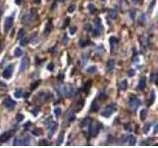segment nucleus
Listing matches in <instances>:
<instances>
[{"label":"nucleus","instance_id":"obj_20","mask_svg":"<svg viewBox=\"0 0 158 148\" xmlns=\"http://www.w3.org/2000/svg\"><path fill=\"white\" fill-rule=\"evenodd\" d=\"M75 120V114L73 112H70L68 113V114H67L66 117V121H67V124H70L72 123V121Z\"/></svg>","mask_w":158,"mask_h":148},{"label":"nucleus","instance_id":"obj_40","mask_svg":"<svg viewBox=\"0 0 158 148\" xmlns=\"http://www.w3.org/2000/svg\"><path fill=\"white\" fill-rule=\"evenodd\" d=\"M51 22L50 21L47 24V28H46V33H50L51 32Z\"/></svg>","mask_w":158,"mask_h":148},{"label":"nucleus","instance_id":"obj_42","mask_svg":"<svg viewBox=\"0 0 158 148\" xmlns=\"http://www.w3.org/2000/svg\"><path fill=\"white\" fill-rule=\"evenodd\" d=\"M21 40V42H20V44L21 46H26V44H27V39H24V38H22V39H20Z\"/></svg>","mask_w":158,"mask_h":148},{"label":"nucleus","instance_id":"obj_11","mask_svg":"<svg viewBox=\"0 0 158 148\" xmlns=\"http://www.w3.org/2000/svg\"><path fill=\"white\" fill-rule=\"evenodd\" d=\"M13 17L12 16H9V17H7L6 19H5V22H4V32L5 33H8L11 28H12V26H13Z\"/></svg>","mask_w":158,"mask_h":148},{"label":"nucleus","instance_id":"obj_32","mask_svg":"<svg viewBox=\"0 0 158 148\" xmlns=\"http://www.w3.org/2000/svg\"><path fill=\"white\" fill-rule=\"evenodd\" d=\"M54 114H55L56 117H61V108H55L54 109Z\"/></svg>","mask_w":158,"mask_h":148},{"label":"nucleus","instance_id":"obj_38","mask_svg":"<svg viewBox=\"0 0 158 148\" xmlns=\"http://www.w3.org/2000/svg\"><path fill=\"white\" fill-rule=\"evenodd\" d=\"M74 10H75V5H74V4L69 5L68 9H67V11H68V13H72V12H74Z\"/></svg>","mask_w":158,"mask_h":148},{"label":"nucleus","instance_id":"obj_48","mask_svg":"<svg viewBox=\"0 0 158 148\" xmlns=\"http://www.w3.org/2000/svg\"><path fill=\"white\" fill-rule=\"evenodd\" d=\"M127 138H129V135H123V143H127Z\"/></svg>","mask_w":158,"mask_h":148},{"label":"nucleus","instance_id":"obj_49","mask_svg":"<svg viewBox=\"0 0 158 148\" xmlns=\"http://www.w3.org/2000/svg\"><path fill=\"white\" fill-rule=\"evenodd\" d=\"M134 74H135V71H134L133 69H130V71H129V76H130V77H133V76L134 75Z\"/></svg>","mask_w":158,"mask_h":148},{"label":"nucleus","instance_id":"obj_47","mask_svg":"<svg viewBox=\"0 0 158 148\" xmlns=\"http://www.w3.org/2000/svg\"><path fill=\"white\" fill-rule=\"evenodd\" d=\"M41 83V81H37V82L35 83V84H33V85H31V89H32V90H34V89H35L37 86H38V85H39Z\"/></svg>","mask_w":158,"mask_h":148},{"label":"nucleus","instance_id":"obj_8","mask_svg":"<svg viewBox=\"0 0 158 148\" xmlns=\"http://www.w3.org/2000/svg\"><path fill=\"white\" fill-rule=\"evenodd\" d=\"M50 94L48 93H46V92H41V93H39L37 95L36 97V102L38 104H40V105H42V104L46 103L47 101H48V100L51 99L50 97Z\"/></svg>","mask_w":158,"mask_h":148},{"label":"nucleus","instance_id":"obj_33","mask_svg":"<svg viewBox=\"0 0 158 148\" xmlns=\"http://www.w3.org/2000/svg\"><path fill=\"white\" fill-rule=\"evenodd\" d=\"M88 9L90 10V13H94L96 11V7L94 4H92V3H90V4L88 5Z\"/></svg>","mask_w":158,"mask_h":148},{"label":"nucleus","instance_id":"obj_34","mask_svg":"<svg viewBox=\"0 0 158 148\" xmlns=\"http://www.w3.org/2000/svg\"><path fill=\"white\" fill-rule=\"evenodd\" d=\"M150 127H151V124H150V123L145 124V125H144V129H143L144 133H147V132L149 131V128H150Z\"/></svg>","mask_w":158,"mask_h":148},{"label":"nucleus","instance_id":"obj_12","mask_svg":"<svg viewBox=\"0 0 158 148\" xmlns=\"http://www.w3.org/2000/svg\"><path fill=\"white\" fill-rule=\"evenodd\" d=\"M15 130H9V131H6L4 132L3 134L0 135V143H3V142H6L11 138V136H13Z\"/></svg>","mask_w":158,"mask_h":148},{"label":"nucleus","instance_id":"obj_9","mask_svg":"<svg viewBox=\"0 0 158 148\" xmlns=\"http://www.w3.org/2000/svg\"><path fill=\"white\" fill-rule=\"evenodd\" d=\"M35 20H36V13L34 12V11H31V12H30L29 14H27L23 18L22 22H23V24L29 26V25H31Z\"/></svg>","mask_w":158,"mask_h":148},{"label":"nucleus","instance_id":"obj_5","mask_svg":"<svg viewBox=\"0 0 158 148\" xmlns=\"http://www.w3.org/2000/svg\"><path fill=\"white\" fill-rule=\"evenodd\" d=\"M117 111V104L116 103H112L110 105H108L105 110L101 113V116L104 117H110L113 114Z\"/></svg>","mask_w":158,"mask_h":148},{"label":"nucleus","instance_id":"obj_6","mask_svg":"<svg viewBox=\"0 0 158 148\" xmlns=\"http://www.w3.org/2000/svg\"><path fill=\"white\" fill-rule=\"evenodd\" d=\"M30 141V136L29 135H21L15 138L14 140V145H29Z\"/></svg>","mask_w":158,"mask_h":148},{"label":"nucleus","instance_id":"obj_29","mask_svg":"<svg viewBox=\"0 0 158 148\" xmlns=\"http://www.w3.org/2000/svg\"><path fill=\"white\" fill-rule=\"evenodd\" d=\"M79 44H80V47H85L89 46V44H91V43H90V40H81V42H79Z\"/></svg>","mask_w":158,"mask_h":148},{"label":"nucleus","instance_id":"obj_52","mask_svg":"<svg viewBox=\"0 0 158 148\" xmlns=\"http://www.w3.org/2000/svg\"><path fill=\"white\" fill-rule=\"evenodd\" d=\"M22 2V0H15V3H16L17 5H20Z\"/></svg>","mask_w":158,"mask_h":148},{"label":"nucleus","instance_id":"obj_54","mask_svg":"<svg viewBox=\"0 0 158 148\" xmlns=\"http://www.w3.org/2000/svg\"><path fill=\"white\" fill-rule=\"evenodd\" d=\"M34 2H35L36 4H40V3H41V0H34Z\"/></svg>","mask_w":158,"mask_h":148},{"label":"nucleus","instance_id":"obj_3","mask_svg":"<svg viewBox=\"0 0 158 148\" xmlns=\"http://www.w3.org/2000/svg\"><path fill=\"white\" fill-rule=\"evenodd\" d=\"M44 124H46V127L48 128V135L51 136L54 135V133L55 132L56 130V127H58V123L54 121H52L51 117H48L44 121Z\"/></svg>","mask_w":158,"mask_h":148},{"label":"nucleus","instance_id":"obj_16","mask_svg":"<svg viewBox=\"0 0 158 148\" xmlns=\"http://www.w3.org/2000/svg\"><path fill=\"white\" fill-rule=\"evenodd\" d=\"M115 65H116V61L114 60V59H110V60H108L107 64H106V69L108 72H111L114 70L115 68Z\"/></svg>","mask_w":158,"mask_h":148},{"label":"nucleus","instance_id":"obj_13","mask_svg":"<svg viewBox=\"0 0 158 148\" xmlns=\"http://www.w3.org/2000/svg\"><path fill=\"white\" fill-rule=\"evenodd\" d=\"M3 105H4V107L6 109L8 110H12L15 108V105H16V103H15V101H13L12 99L7 97L4 101H3Z\"/></svg>","mask_w":158,"mask_h":148},{"label":"nucleus","instance_id":"obj_35","mask_svg":"<svg viewBox=\"0 0 158 148\" xmlns=\"http://www.w3.org/2000/svg\"><path fill=\"white\" fill-rule=\"evenodd\" d=\"M24 36H25V31H24V29H21L20 31H19L18 39H22V38H24Z\"/></svg>","mask_w":158,"mask_h":148},{"label":"nucleus","instance_id":"obj_53","mask_svg":"<svg viewBox=\"0 0 158 148\" xmlns=\"http://www.w3.org/2000/svg\"><path fill=\"white\" fill-rule=\"evenodd\" d=\"M66 43H67V38H66V36L64 35V42H62V43L63 44H66Z\"/></svg>","mask_w":158,"mask_h":148},{"label":"nucleus","instance_id":"obj_27","mask_svg":"<svg viewBox=\"0 0 158 148\" xmlns=\"http://www.w3.org/2000/svg\"><path fill=\"white\" fill-rule=\"evenodd\" d=\"M127 88V80L121 81V83H120V89H121V90H126Z\"/></svg>","mask_w":158,"mask_h":148},{"label":"nucleus","instance_id":"obj_14","mask_svg":"<svg viewBox=\"0 0 158 148\" xmlns=\"http://www.w3.org/2000/svg\"><path fill=\"white\" fill-rule=\"evenodd\" d=\"M28 65H29V59H28V57L24 56L22 58L21 63H20V72H23L25 70H27Z\"/></svg>","mask_w":158,"mask_h":148},{"label":"nucleus","instance_id":"obj_37","mask_svg":"<svg viewBox=\"0 0 158 148\" xmlns=\"http://www.w3.org/2000/svg\"><path fill=\"white\" fill-rule=\"evenodd\" d=\"M42 133H43V131L41 130L40 128H36L33 130V134H35V135H40V134H42Z\"/></svg>","mask_w":158,"mask_h":148},{"label":"nucleus","instance_id":"obj_18","mask_svg":"<svg viewBox=\"0 0 158 148\" xmlns=\"http://www.w3.org/2000/svg\"><path fill=\"white\" fill-rule=\"evenodd\" d=\"M145 86H146V78L143 76L140 79V82H138V85H137V89L138 90H143Z\"/></svg>","mask_w":158,"mask_h":148},{"label":"nucleus","instance_id":"obj_7","mask_svg":"<svg viewBox=\"0 0 158 148\" xmlns=\"http://www.w3.org/2000/svg\"><path fill=\"white\" fill-rule=\"evenodd\" d=\"M140 106V101L135 96H130L129 99V107L131 111H137Z\"/></svg>","mask_w":158,"mask_h":148},{"label":"nucleus","instance_id":"obj_51","mask_svg":"<svg viewBox=\"0 0 158 148\" xmlns=\"http://www.w3.org/2000/svg\"><path fill=\"white\" fill-rule=\"evenodd\" d=\"M68 23H69V19H66L64 23H63V26H62V27H63V28H66V27H67V25H68Z\"/></svg>","mask_w":158,"mask_h":148},{"label":"nucleus","instance_id":"obj_45","mask_svg":"<svg viewBox=\"0 0 158 148\" xmlns=\"http://www.w3.org/2000/svg\"><path fill=\"white\" fill-rule=\"evenodd\" d=\"M94 71H96V67H95V66H93V67H90V68L87 69V72L88 73H92Z\"/></svg>","mask_w":158,"mask_h":148},{"label":"nucleus","instance_id":"obj_44","mask_svg":"<svg viewBox=\"0 0 158 148\" xmlns=\"http://www.w3.org/2000/svg\"><path fill=\"white\" fill-rule=\"evenodd\" d=\"M84 29H85V31H91L92 27H91V25H90V24H86Z\"/></svg>","mask_w":158,"mask_h":148},{"label":"nucleus","instance_id":"obj_36","mask_svg":"<svg viewBox=\"0 0 158 148\" xmlns=\"http://www.w3.org/2000/svg\"><path fill=\"white\" fill-rule=\"evenodd\" d=\"M90 86H91V82H88V85H87V83H85L84 86H83V91L84 92H88Z\"/></svg>","mask_w":158,"mask_h":148},{"label":"nucleus","instance_id":"obj_30","mask_svg":"<svg viewBox=\"0 0 158 148\" xmlns=\"http://www.w3.org/2000/svg\"><path fill=\"white\" fill-rule=\"evenodd\" d=\"M145 17H146V16H145V14H144V13L140 15V21H138V23H140V25H141V24H144V23H145V20H146V18H145Z\"/></svg>","mask_w":158,"mask_h":148},{"label":"nucleus","instance_id":"obj_10","mask_svg":"<svg viewBox=\"0 0 158 148\" xmlns=\"http://www.w3.org/2000/svg\"><path fill=\"white\" fill-rule=\"evenodd\" d=\"M13 70H14V66H13L12 64L8 65V66H7V67L4 69V71H3L2 76L4 77L5 79L11 78V76H12V74H13Z\"/></svg>","mask_w":158,"mask_h":148},{"label":"nucleus","instance_id":"obj_21","mask_svg":"<svg viewBox=\"0 0 158 148\" xmlns=\"http://www.w3.org/2000/svg\"><path fill=\"white\" fill-rule=\"evenodd\" d=\"M117 17H118V11L116 9H112L110 12H109V18H111L112 20H115Z\"/></svg>","mask_w":158,"mask_h":148},{"label":"nucleus","instance_id":"obj_43","mask_svg":"<svg viewBox=\"0 0 158 148\" xmlns=\"http://www.w3.org/2000/svg\"><path fill=\"white\" fill-rule=\"evenodd\" d=\"M125 129H126V130H127V131H131V130H133V128H131V124H126L125 125Z\"/></svg>","mask_w":158,"mask_h":148},{"label":"nucleus","instance_id":"obj_1","mask_svg":"<svg viewBox=\"0 0 158 148\" xmlns=\"http://www.w3.org/2000/svg\"><path fill=\"white\" fill-rule=\"evenodd\" d=\"M56 91L58 92L59 95L65 96L67 98L74 97L77 93L76 89L70 84H65V85L61 84V85H59V86H56Z\"/></svg>","mask_w":158,"mask_h":148},{"label":"nucleus","instance_id":"obj_15","mask_svg":"<svg viewBox=\"0 0 158 148\" xmlns=\"http://www.w3.org/2000/svg\"><path fill=\"white\" fill-rule=\"evenodd\" d=\"M109 42H110L111 50H112L113 53H114V51L117 50V47H118V40H117L116 37H111V38L109 39Z\"/></svg>","mask_w":158,"mask_h":148},{"label":"nucleus","instance_id":"obj_17","mask_svg":"<svg viewBox=\"0 0 158 148\" xmlns=\"http://www.w3.org/2000/svg\"><path fill=\"white\" fill-rule=\"evenodd\" d=\"M90 124H91V120H90V118H85L81 123V128L83 129V130H87L90 127Z\"/></svg>","mask_w":158,"mask_h":148},{"label":"nucleus","instance_id":"obj_56","mask_svg":"<svg viewBox=\"0 0 158 148\" xmlns=\"http://www.w3.org/2000/svg\"><path fill=\"white\" fill-rule=\"evenodd\" d=\"M58 1H63V0H58Z\"/></svg>","mask_w":158,"mask_h":148},{"label":"nucleus","instance_id":"obj_28","mask_svg":"<svg viewBox=\"0 0 158 148\" xmlns=\"http://www.w3.org/2000/svg\"><path fill=\"white\" fill-rule=\"evenodd\" d=\"M14 96L16 98H21L23 96V91L21 89H16V91L14 92Z\"/></svg>","mask_w":158,"mask_h":148},{"label":"nucleus","instance_id":"obj_25","mask_svg":"<svg viewBox=\"0 0 158 148\" xmlns=\"http://www.w3.org/2000/svg\"><path fill=\"white\" fill-rule=\"evenodd\" d=\"M146 116H147V111H146L145 109H142L140 111V117L141 121H144L146 118Z\"/></svg>","mask_w":158,"mask_h":148},{"label":"nucleus","instance_id":"obj_31","mask_svg":"<svg viewBox=\"0 0 158 148\" xmlns=\"http://www.w3.org/2000/svg\"><path fill=\"white\" fill-rule=\"evenodd\" d=\"M154 100H155V92L152 91L151 92V101H149L147 103V106H151L152 104H153V102H154Z\"/></svg>","mask_w":158,"mask_h":148},{"label":"nucleus","instance_id":"obj_24","mask_svg":"<svg viewBox=\"0 0 158 148\" xmlns=\"http://www.w3.org/2000/svg\"><path fill=\"white\" fill-rule=\"evenodd\" d=\"M63 138H64V131L62 130V131H61V133H59L58 141H56V144H58V145H61V144L63 142Z\"/></svg>","mask_w":158,"mask_h":148},{"label":"nucleus","instance_id":"obj_4","mask_svg":"<svg viewBox=\"0 0 158 148\" xmlns=\"http://www.w3.org/2000/svg\"><path fill=\"white\" fill-rule=\"evenodd\" d=\"M101 127H102V124H101L100 123H98V121H91V124H90V127L88 128L89 135L91 136V137H94V136H96L98 134V132H99Z\"/></svg>","mask_w":158,"mask_h":148},{"label":"nucleus","instance_id":"obj_39","mask_svg":"<svg viewBox=\"0 0 158 148\" xmlns=\"http://www.w3.org/2000/svg\"><path fill=\"white\" fill-rule=\"evenodd\" d=\"M16 117H17V121H19V123L22 121H24V116H22L21 114H17Z\"/></svg>","mask_w":158,"mask_h":148},{"label":"nucleus","instance_id":"obj_26","mask_svg":"<svg viewBox=\"0 0 158 148\" xmlns=\"http://www.w3.org/2000/svg\"><path fill=\"white\" fill-rule=\"evenodd\" d=\"M22 54H23V51H22V50L20 49V47H16L14 50V55L16 57H20L22 56Z\"/></svg>","mask_w":158,"mask_h":148},{"label":"nucleus","instance_id":"obj_41","mask_svg":"<svg viewBox=\"0 0 158 148\" xmlns=\"http://www.w3.org/2000/svg\"><path fill=\"white\" fill-rule=\"evenodd\" d=\"M39 144L40 145H48V141L47 139H42V140H40Z\"/></svg>","mask_w":158,"mask_h":148},{"label":"nucleus","instance_id":"obj_50","mask_svg":"<svg viewBox=\"0 0 158 148\" xmlns=\"http://www.w3.org/2000/svg\"><path fill=\"white\" fill-rule=\"evenodd\" d=\"M48 70H50V71H51V70H54V64L52 63H50L48 66H47Z\"/></svg>","mask_w":158,"mask_h":148},{"label":"nucleus","instance_id":"obj_22","mask_svg":"<svg viewBox=\"0 0 158 148\" xmlns=\"http://www.w3.org/2000/svg\"><path fill=\"white\" fill-rule=\"evenodd\" d=\"M127 143H129V145L133 146L134 144L137 143V138H135V136L129 135V138H127Z\"/></svg>","mask_w":158,"mask_h":148},{"label":"nucleus","instance_id":"obj_46","mask_svg":"<svg viewBox=\"0 0 158 148\" xmlns=\"http://www.w3.org/2000/svg\"><path fill=\"white\" fill-rule=\"evenodd\" d=\"M69 32H70V34H71V35H74V34H75V32H76V28H75V27H70Z\"/></svg>","mask_w":158,"mask_h":148},{"label":"nucleus","instance_id":"obj_23","mask_svg":"<svg viewBox=\"0 0 158 148\" xmlns=\"http://www.w3.org/2000/svg\"><path fill=\"white\" fill-rule=\"evenodd\" d=\"M99 108H100V105L98 104V102L94 101L91 105V109H90V111H91V112H97V111L99 110Z\"/></svg>","mask_w":158,"mask_h":148},{"label":"nucleus","instance_id":"obj_55","mask_svg":"<svg viewBox=\"0 0 158 148\" xmlns=\"http://www.w3.org/2000/svg\"><path fill=\"white\" fill-rule=\"evenodd\" d=\"M133 1L134 3H137V2H140L141 0H133Z\"/></svg>","mask_w":158,"mask_h":148},{"label":"nucleus","instance_id":"obj_2","mask_svg":"<svg viewBox=\"0 0 158 148\" xmlns=\"http://www.w3.org/2000/svg\"><path fill=\"white\" fill-rule=\"evenodd\" d=\"M91 30H92V34L94 38H97V37L101 36V34H102L103 32V26H102V23H101L100 18H96V19L94 20V26H93V29Z\"/></svg>","mask_w":158,"mask_h":148},{"label":"nucleus","instance_id":"obj_57","mask_svg":"<svg viewBox=\"0 0 158 148\" xmlns=\"http://www.w3.org/2000/svg\"><path fill=\"white\" fill-rule=\"evenodd\" d=\"M103 1H105V0H103Z\"/></svg>","mask_w":158,"mask_h":148},{"label":"nucleus","instance_id":"obj_19","mask_svg":"<svg viewBox=\"0 0 158 148\" xmlns=\"http://www.w3.org/2000/svg\"><path fill=\"white\" fill-rule=\"evenodd\" d=\"M84 106V100L83 99H79L78 101L75 103V106H74V110L75 111H80Z\"/></svg>","mask_w":158,"mask_h":148}]
</instances>
